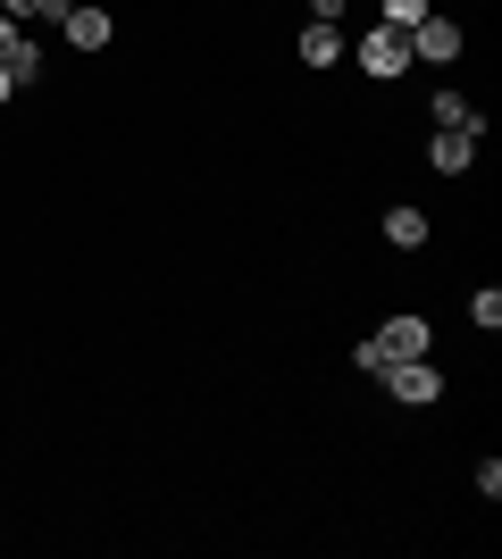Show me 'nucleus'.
<instances>
[{
    "label": "nucleus",
    "instance_id": "1a4fd4ad",
    "mask_svg": "<svg viewBox=\"0 0 502 559\" xmlns=\"http://www.w3.org/2000/svg\"><path fill=\"white\" fill-rule=\"evenodd\" d=\"M428 210H410V201H394V210H385V242H394V251H428Z\"/></svg>",
    "mask_w": 502,
    "mask_h": 559
},
{
    "label": "nucleus",
    "instance_id": "0eeeda50",
    "mask_svg": "<svg viewBox=\"0 0 502 559\" xmlns=\"http://www.w3.org/2000/svg\"><path fill=\"white\" fill-rule=\"evenodd\" d=\"M293 50H302V68H343V25H302V34H293Z\"/></svg>",
    "mask_w": 502,
    "mask_h": 559
},
{
    "label": "nucleus",
    "instance_id": "f03ea898",
    "mask_svg": "<svg viewBox=\"0 0 502 559\" xmlns=\"http://www.w3.org/2000/svg\"><path fill=\"white\" fill-rule=\"evenodd\" d=\"M377 384L402 401V409H435V401H444V368H435V359H385Z\"/></svg>",
    "mask_w": 502,
    "mask_h": 559
},
{
    "label": "nucleus",
    "instance_id": "39448f33",
    "mask_svg": "<svg viewBox=\"0 0 502 559\" xmlns=\"http://www.w3.org/2000/svg\"><path fill=\"white\" fill-rule=\"evenodd\" d=\"M410 59H428V68H453V59H460V25L444 17V9H428V17L410 25Z\"/></svg>",
    "mask_w": 502,
    "mask_h": 559
},
{
    "label": "nucleus",
    "instance_id": "f8f14e48",
    "mask_svg": "<svg viewBox=\"0 0 502 559\" xmlns=\"http://www.w3.org/2000/svg\"><path fill=\"white\" fill-rule=\"evenodd\" d=\"M428 117H435V126H478V109H469L460 93H435V100H428Z\"/></svg>",
    "mask_w": 502,
    "mask_h": 559
},
{
    "label": "nucleus",
    "instance_id": "7ed1b4c3",
    "mask_svg": "<svg viewBox=\"0 0 502 559\" xmlns=\"http://www.w3.org/2000/svg\"><path fill=\"white\" fill-rule=\"evenodd\" d=\"M59 34H68V50H84V59H93V50L118 43V17H109V9H93V0H68V9H59Z\"/></svg>",
    "mask_w": 502,
    "mask_h": 559
},
{
    "label": "nucleus",
    "instance_id": "6e6552de",
    "mask_svg": "<svg viewBox=\"0 0 502 559\" xmlns=\"http://www.w3.org/2000/svg\"><path fill=\"white\" fill-rule=\"evenodd\" d=\"M0 68L17 75V84H34V75H43V50L17 34V17H0Z\"/></svg>",
    "mask_w": 502,
    "mask_h": 559
},
{
    "label": "nucleus",
    "instance_id": "ddd939ff",
    "mask_svg": "<svg viewBox=\"0 0 502 559\" xmlns=\"http://www.w3.org/2000/svg\"><path fill=\"white\" fill-rule=\"evenodd\" d=\"M59 9H68V0H0V17H17V25L25 17H59Z\"/></svg>",
    "mask_w": 502,
    "mask_h": 559
},
{
    "label": "nucleus",
    "instance_id": "2eb2a0df",
    "mask_svg": "<svg viewBox=\"0 0 502 559\" xmlns=\"http://www.w3.org/2000/svg\"><path fill=\"white\" fill-rule=\"evenodd\" d=\"M9 93H17V75H9V68H0V109H9Z\"/></svg>",
    "mask_w": 502,
    "mask_h": 559
},
{
    "label": "nucleus",
    "instance_id": "f257e3e1",
    "mask_svg": "<svg viewBox=\"0 0 502 559\" xmlns=\"http://www.w3.org/2000/svg\"><path fill=\"white\" fill-rule=\"evenodd\" d=\"M352 50V68L360 75H377V84H394V75H410L419 59H410V34H394V25H369L360 43H343Z\"/></svg>",
    "mask_w": 502,
    "mask_h": 559
},
{
    "label": "nucleus",
    "instance_id": "20e7f679",
    "mask_svg": "<svg viewBox=\"0 0 502 559\" xmlns=\"http://www.w3.org/2000/svg\"><path fill=\"white\" fill-rule=\"evenodd\" d=\"M478 142H486V117H478V126H435V134H428V167H435V176H469Z\"/></svg>",
    "mask_w": 502,
    "mask_h": 559
},
{
    "label": "nucleus",
    "instance_id": "423d86ee",
    "mask_svg": "<svg viewBox=\"0 0 502 559\" xmlns=\"http://www.w3.org/2000/svg\"><path fill=\"white\" fill-rule=\"evenodd\" d=\"M369 343H377V350H385V359H428V343H435V326H428V318H410V309H402V318H385V326H377V334H369Z\"/></svg>",
    "mask_w": 502,
    "mask_h": 559
},
{
    "label": "nucleus",
    "instance_id": "4468645a",
    "mask_svg": "<svg viewBox=\"0 0 502 559\" xmlns=\"http://www.w3.org/2000/svg\"><path fill=\"white\" fill-rule=\"evenodd\" d=\"M343 9H352V0H311V17H318V25H343Z\"/></svg>",
    "mask_w": 502,
    "mask_h": 559
},
{
    "label": "nucleus",
    "instance_id": "9b49d317",
    "mask_svg": "<svg viewBox=\"0 0 502 559\" xmlns=\"http://www.w3.org/2000/svg\"><path fill=\"white\" fill-rule=\"evenodd\" d=\"M469 326H478V334L502 326V293H494V284H478V293H469Z\"/></svg>",
    "mask_w": 502,
    "mask_h": 559
},
{
    "label": "nucleus",
    "instance_id": "9d476101",
    "mask_svg": "<svg viewBox=\"0 0 502 559\" xmlns=\"http://www.w3.org/2000/svg\"><path fill=\"white\" fill-rule=\"evenodd\" d=\"M435 0H377V25H394V34H410V25L428 17Z\"/></svg>",
    "mask_w": 502,
    "mask_h": 559
}]
</instances>
